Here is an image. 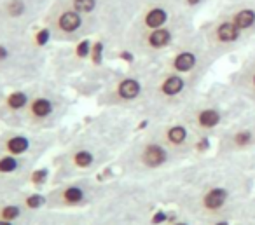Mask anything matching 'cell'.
<instances>
[{"label":"cell","mask_w":255,"mask_h":225,"mask_svg":"<svg viewBox=\"0 0 255 225\" xmlns=\"http://www.w3.org/2000/svg\"><path fill=\"white\" fill-rule=\"evenodd\" d=\"M2 98H4V93H2V89H0V102H2Z\"/></svg>","instance_id":"25"},{"label":"cell","mask_w":255,"mask_h":225,"mask_svg":"<svg viewBox=\"0 0 255 225\" xmlns=\"http://www.w3.org/2000/svg\"><path fill=\"white\" fill-rule=\"evenodd\" d=\"M147 127H150L168 147L173 148L178 154H182L184 157L196 159L199 155H205L203 145L208 143V141L203 140L189 124H185L178 117L161 120V122H152Z\"/></svg>","instance_id":"10"},{"label":"cell","mask_w":255,"mask_h":225,"mask_svg":"<svg viewBox=\"0 0 255 225\" xmlns=\"http://www.w3.org/2000/svg\"><path fill=\"white\" fill-rule=\"evenodd\" d=\"M163 203L159 178L133 180L121 176L107 182L102 196L89 208L91 225H147Z\"/></svg>","instance_id":"2"},{"label":"cell","mask_w":255,"mask_h":225,"mask_svg":"<svg viewBox=\"0 0 255 225\" xmlns=\"http://www.w3.org/2000/svg\"><path fill=\"white\" fill-rule=\"evenodd\" d=\"M70 7H74L84 16H91L100 9V0H72Z\"/></svg>","instance_id":"21"},{"label":"cell","mask_w":255,"mask_h":225,"mask_svg":"<svg viewBox=\"0 0 255 225\" xmlns=\"http://www.w3.org/2000/svg\"><path fill=\"white\" fill-rule=\"evenodd\" d=\"M215 63L217 61L206 46L201 28L189 32L166 56L159 60V65L166 70L198 79L201 82H205Z\"/></svg>","instance_id":"7"},{"label":"cell","mask_w":255,"mask_h":225,"mask_svg":"<svg viewBox=\"0 0 255 225\" xmlns=\"http://www.w3.org/2000/svg\"><path fill=\"white\" fill-rule=\"evenodd\" d=\"M157 67L159 60H136L126 72L116 75L105 86L98 98L100 105L114 110H126L136 115Z\"/></svg>","instance_id":"6"},{"label":"cell","mask_w":255,"mask_h":225,"mask_svg":"<svg viewBox=\"0 0 255 225\" xmlns=\"http://www.w3.org/2000/svg\"><path fill=\"white\" fill-rule=\"evenodd\" d=\"M254 109L255 107L241 98L226 81L213 84L205 91L201 89L178 115V119L189 124L203 140L215 141V138L234 120Z\"/></svg>","instance_id":"3"},{"label":"cell","mask_w":255,"mask_h":225,"mask_svg":"<svg viewBox=\"0 0 255 225\" xmlns=\"http://www.w3.org/2000/svg\"><path fill=\"white\" fill-rule=\"evenodd\" d=\"M35 145H39V140L19 129H9L0 136V152L7 155L35 159L32 155V152L37 148Z\"/></svg>","instance_id":"17"},{"label":"cell","mask_w":255,"mask_h":225,"mask_svg":"<svg viewBox=\"0 0 255 225\" xmlns=\"http://www.w3.org/2000/svg\"><path fill=\"white\" fill-rule=\"evenodd\" d=\"M40 60L30 46L0 39V75L9 81H30L39 74Z\"/></svg>","instance_id":"12"},{"label":"cell","mask_w":255,"mask_h":225,"mask_svg":"<svg viewBox=\"0 0 255 225\" xmlns=\"http://www.w3.org/2000/svg\"><path fill=\"white\" fill-rule=\"evenodd\" d=\"M49 30L63 39H79L86 30V16L68 5L54 16Z\"/></svg>","instance_id":"16"},{"label":"cell","mask_w":255,"mask_h":225,"mask_svg":"<svg viewBox=\"0 0 255 225\" xmlns=\"http://www.w3.org/2000/svg\"><path fill=\"white\" fill-rule=\"evenodd\" d=\"M222 225H252V224H248V222H245V220H234V222H227V224H222Z\"/></svg>","instance_id":"24"},{"label":"cell","mask_w":255,"mask_h":225,"mask_svg":"<svg viewBox=\"0 0 255 225\" xmlns=\"http://www.w3.org/2000/svg\"><path fill=\"white\" fill-rule=\"evenodd\" d=\"M159 185L164 206L205 225L227 224L255 192V155H199L159 176Z\"/></svg>","instance_id":"1"},{"label":"cell","mask_w":255,"mask_h":225,"mask_svg":"<svg viewBox=\"0 0 255 225\" xmlns=\"http://www.w3.org/2000/svg\"><path fill=\"white\" fill-rule=\"evenodd\" d=\"M175 2H177L178 7H180L185 14L196 18V14H198V12L205 7L208 0H175Z\"/></svg>","instance_id":"22"},{"label":"cell","mask_w":255,"mask_h":225,"mask_svg":"<svg viewBox=\"0 0 255 225\" xmlns=\"http://www.w3.org/2000/svg\"><path fill=\"white\" fill-rule=\"evenodd\" d=\"M2 14L9 21H19L28 14V4H26V0H5Z\"/></svg>","instance_id":"19"},{"label":"cell","mask_w":255,"mask_h":225,"mask_svg":"<svg viewBox=\"0 0 255 225\" xmlns=\"http://www.w3.org/2000/svg\"><path fill=\"white\" fill-rule=\"evenodd\" d=\"M234 220H245V222H248V224L255 225V192L241 204V208L238 210Z\"/></svg>","instance_id":"20"},{"label":"cell","mask_w":255,"mask_h":225,"mask_svg":"<svg viewBox=\"0 0 255 225\" xmlns=\"http://www.w3.org/2000/svg\"><path fill=\"white\" fill-rule=\"evenodd\" d=\"M194 28V18H184L163 28L126 37L121 47L138 60H161Z\"/></svg>","instance_id":"8"},{"label":"cell","mask_w":255,"mask_h":225,"mask_svg":"<svg viewBox=\"0 0 255 225\" xmlns=\"http://www.w3.org/2000/svg\"><path fill=\"white\" fill-rule=\"evenodd\" d=\"M191 159L170 148L150 127L131 138L116 159L121 176L133 180H156Z\"/></svg>","instance_id":"4"},{"label":"cell","mask_w":255,"mask_h":225,"mask_svg":"<svg viewBox=\"0 0 255 225\" xmlns=\"http://www.w3.org/2000/svg\"><path fill=\"white\" fill-rule=\"evenodd\" d=\"M63 107V96L54 89H32V98L23 119V127L42 129V127L53 126L54 120L60 119Z\"/></svg>","instance_id":"13"},{"label":"cell","mask_w":255,"mask_h":225,"mask_svg":"<svg viewBox=\"0 0 255 225\" xmlns=\"http://www.w3.org/2000/svg\"><path fill=\"white\" fill-rule=\"evenodd\" d=\"M227 84L252 107H255V47L227 77Z\"/></svg>","instance_id":"14"},{"label":"cell","mask_w":255,"mask_h":225,"mask_svg":"<svg viewBox=\"0 0 255 225\" xmlns=\"http://www.w3.org/2000/svg\"><path fill=\"white\" fill-rule=\"evenodd\" d=\"M30 98H32V89H14L4 95L0 102V120L11 124L12 127H23V119Z\"/></svg>","instance_id":"15"},{"label":"cell","mask_w":255,"mask_h":225,"mask_svg":"<svg viewBox=\"0 0 255 225\" xmlns=\"http://www.w3.org/2000/svg\"><path fill=\"white\" fill-rule=\"evenodd\" d=\"M103 187H105V183L98 182L91 176L75 178L74 182H67L51 190L47 194L46 208L53 211L91 208L102 196Z\"/></svg>","instance_id":"9"},{"label":"cell","mask_w":255,"mask_h":225,"mask_svg":"<svg viewBox=\"0 0 255 225\" xmlns=\"http://www.w3.org/2000/svg\"><path fill=\"white\" fill-rule=\"evenodd\" d=\"M217 155H255V109L234 120L213 141Z\"/></svg>","instance_id":"11"},{"label":"cell","mask_w":255,"mask_h":225,"mask_svg":"<svg viewBox=\"0 0 255 225\" xmlns=\"http://www.w3.org/2000/svg\"><path fill=\"white\" fill-rule=\"evenodd\" d=\"M33 222H5L0 220V225H32Z\"/></svg>","instance_id":"23"},{"label":"cell","mask_w":255,"mask_h":225,"mask_svg":"<svg viewBox=\"0 0 255 225\" xmlns=\"http://www.w3.org/2000/svg\"><path fill=\"white\" fill-rule=\"evenodd\" d=\"M203 82L177 72L166 70L159 65L147 88V95L136 117L149 124L178 117L194 96L201 91Z\"/></svg>","instance_id":"5"},{"label":"cell","mask_w":255,"mask_h":225,"mask_svg":"<svg viewBox=\"0 0 255 225\" xmlns=\"http://www.w3.org/2000/svg\"><path fill=\"white\" fill-rule=\"evenodd\" d=\"M32 225H91L88 217H81V215H63V213H54L49 210L46 217H37L33 218Z\"/></svg>","instance_id":"18"}]
</instances>
